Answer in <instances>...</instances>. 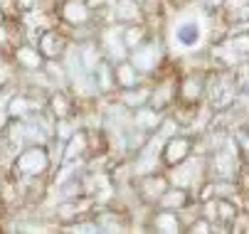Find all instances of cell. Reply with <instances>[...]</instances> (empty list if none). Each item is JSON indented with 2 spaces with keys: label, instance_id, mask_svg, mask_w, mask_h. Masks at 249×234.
<instances>
[{
  "label": "cell",
  "instance_id": "cell-1",
  "mask_svg": "<svg viewBox=\"0 0 249 234\" xmlns=\"http://www.w3.org/2000/svg\"><path fill=\"white\" fill-rule=\"evenodd\" d=\"M52 165V158H50V150L42 146V143H32L22 150H18V155L13 158V165H10V175L25 185L35 178H42Z\"/></svg>",
  "mask_w": 249,
  "mask_h": 234
},
{
  "label": "cell",
  "instance_id": "cell-2",
  "mask_svg": "<svg viewBox=\"0 0 249 234\" xmlns=\"http://www.w3.org/2000/svg\"><path fill=\"white\" fill-rule=\"evenodd\" d=\"M168 180L175 187H185V190H200L207 183V158L202 155H190L183 163L168 168Z\"/></svg>",
  "mask_w": 249,
  "mask_h": 234
},
{
  "label": "cell",
  "instance_id": "cell-3",
  "mask_svg": "<svg viewBox=\"0 0 249 234\" xmlns=\"http://www.w3.org/2000/svg\"><path fill=\"white\" fill-rule=\"evenodd\" d=\"M54 13L62 25L67 27H89L94 17V8L89 5V0H57Z\"/></svg>",
  "mask_w": 249,
  "mask_h": 234
},
{
  "label": "cell",
  "instance_id": "cell-4",
  "mask_svg": "<svg viewBox=\"0 0 249 234\" xmlns=\"http://www.w3.org/2000/svg\"><path fill=\"white\" fill-rule=\"evenodd\" d=\"M195 153V141L185 133H173L163 141V148H160V165L168 170L173 165L183 163L185 158H190Z\"/></svg>",
  "mask_w": 249,
  "mask_h": 234
},
{
  "label": "cell",
  "instance_id": "cell-5",
  "mask_svg": "<svg viewBox=\"0 0 249 234\" xmlns=\"http://www.w3.org/2000/svg\"><path fill=\"white\" fill-rule=\"evenodd\" d=\"M133 190H136V197L141 200L143 205H158V200L163 197V192L170 187V180L168 175H158L156 170L153 173H146L141 178H133Z\"/></svg>",
  "mask_w": 249,
  "mask_h": 234
},
{
  "label": "cell",
  "instance_id": "cell-6",
  "mask_svg": "<svg viewBox=\"0 0 249 234\" xmlns=\"http://www.w3.org/2000/svg\"><path fill=\"white\" fill-rule=\"evenodd\" d=\"M128 59L136 64V69L141 74H153L158 67L163 64V45H160V40H151L148 37L141 47L131 50Z\"/></svg>",
  "mask_w": 249,
  "mask_h": 234
},
{
  "label": "cell",
  "instance_id": "cell-7",
  "mask_svg": "<svg viewBox=\"0 0 249 234\" xmlns=\"http://www.w3.org/2000/svg\"><path fill=\"white\" fill-rule=\"evenodd\" d=\"M207 91V72H190L178 79V104H202Z\"/></svg>",
  "mask_w": 249,
  "mask_h": 234
},
{
  "label": "cell",
  "instance_id": "cell-8",
  "mask_svg": "<svg viewBox=\"0 0 249 234\" xmlns=\"http://www.w3.org/2000/svg\"><path fill=\"white\" fill-rule=\"evenodd\" d=\"M35 45H37V50L42 52V57L47 62H54V59L64 57V52L69 47V40H67V35H62L57 27H47V30H42L37 35V42Z\"/></svg>",
  "mask_w": 249,
  "mask_h": 234
},
{
  "label": "cell",
  "instance_id": "cell-9",
  "mask_svg": "<svg viewBox=\"0 0 249 234\" xmlns=\"http://www.w3.org/2000/svg\"><path fill=\"white\" fill-rule=\"evenodd\" d=\"M148 104L158 111H168L178 104V77H163L158 84H153L151 89V99Z\"/></svg>",
  "mask_w": 249,
  "mask_h": 234
},
{
  "label": "cell",
  "instance_id": "cell-10",
  "mask_svg": "<svg viewBox=\"0 0 249 234\" xmlns=\"http://www.w3.org/2000/svg\"><path fill=\"white\" fill-rule=\"evenodd\" d=\"M148 224H151L148 229H153V232H163V234L185 232V219L180 217V212H175V210H163V207H156V212L151 215Z\"/></svg>",
  "mask_w": 249,
  "mask_h": 234
},
{
  "label": "cell",
  "instance_id": "cell-11",
  "mask_svg": "<svg viewBox=\"0 0 249 234\" xmlns=\"http://www.w3.org/2000/svg\"><path fill=\"white\" fill-rule=\"evenodd\" d=\"M47 111L54 121H72L77 114V101L67 91H52L47 96Z\"/></svg>",
  "mask_w": 249,
  "mask_h": 234
},
{
  "label": "cell",
  "instance_id": "cell-12",
  "mask_svg": "<svg viewBox=\"0 0 249 234\" xmlns=\"http://www.w3.org/2000/svg\"><path fill=\"white\" fill-rule=\"evenodd\" d=\"M111 22L119 25H133V22H146L143 10L138 0H114L111 3Z\"/></svg>",
  "mask_w": 249,
  "mask_h": 234
},
{
  "label": "cell",
  "instance_id": "cell-13",
  "mask_svg": "<svg viewBox=\"0 0 249 234\" xmlns=\"http://www.w3.org/2000/svg\"><path fill=\"white\" fill-rule=\"evenodd\" d=\"M13 59L18 62V67H22V69H27V72H37L47 64V59L42 57L37 45H30V42H22L20 47H15Z\"/></svg>",
  "mask_w": 249,
  "mask_h": 234
},
{
  "label": "cell",
  "instance_id": "cell-14",
  "mask_svg": "<svg viewBox=\"0 0 249 234\" xmlns=\"http://www.w3.org/2000/svg\"><path fill=\"white\" fill-rule=\"evenodd\" d=\"M190 205H193V200H190V190L170 185V187L163 192V197L158 200V205H156V207H163V210H175V212H185Z\"/></svg>",
  "mask_w": 249,
  "mask_h": 234
},
{
  "label": "cell",
  "instance_id": "cell-15",
  "mask_svg": "<svg viewBox=\"0 0 249 234\" xmlns=\"http://www.w3.org/2000/svg\"><path fill=\"white\" fill-rule=\"evenodd\" d=\"M89 143H87V128L74 131L72 136L64 141V153H62V163H77L79 158H87Z\"/></svg>",
  "mask_w": 249,
  "mask_h": 234
},
{
  "label": "cell",
  "instance_id": "cell-16",
  "mask_svg": "<svg viewBox=\"0 0 249 234\" xmlns=\"http://www.w3.org/2000/svg\"><path fill=\"white\" fill-rule=\"evenodd\" d=\"M131 121H133V126L141 128V131L156 133V131L160 128V123H163V111L153 109L151 104H143V106H138V109L133 111Z\"/></svg>",
  "mask_w": 249,
  "mask_h": 234
},
{
  "label": "cell",
  "instance_id": "cell-17",
  "mask_svg": "<svg viewBox=\"0 0 249 234\" xmlns=\"http://www.w3.org/2000/svg\"><path fill=\"white\" fill-rule=\"evenodd\" d=\"M151 89H153V86H151V84H143V82H141L138 86H131V89H119V104H121L124 109L136 111L138 106L148 104Z\"/></svg>",
  "mask_w": 249,
  "mask_h": 234
},
{
  "label": "cell",
  "instance_id": "cell-18",
  "mask_svg": "<svg viewBox=\"0 0 249 234\" xmlns=\"http://www.w3.org/2000/svg\"><path fill=\"white\" fill-rule=\"evenodd\" d=\"M114 74H116V86L119 89H131V86H138L141 84V74L136 69V64L131 59H121V62H114Z\"/></svg>",
  "mask_w": 249,
  "mask_h": 234
},
{
  "label": "cell",
  "instance_id": "cell-19",
  "mask_svg": "<svg viewBox=\"0 0 249 234\" xmlns=\"http://www.w3.org/2000/svg\"><path fill=\"white\" fill-rule=\"evenodd\" d=\"M200 37H202V27L197 20H185L175 25V42H180L183 47H195Z\"/></svg>",
  "mask_w": 249,
  "mask_h": 234
},
{
  "label": "cell",
  "instance_id": "cell-20",
  "mask_svg": "<svg viewBox=\"0 0 249 234\" xmlns=\"http://www.w3.org/2000/svg\"><path fill=\"white\" fill-rule=\"evenodd\" d=\"M96 224H99V232H124L126 229V217L116 210H101L94 215Z\"/></svg>",
  "mask_w": 249,
  "mask_h": 234
},
{
  "label": "cell",
  "instance_id": "cell-21",
  "mask_svg": "<svg viewBox=\"0 0 249 234\" xmlns=\"http://www.w3.org/2000/svg\"><path fill=\"white\" fill-rule=\"evenodd\" d=\"M151 37V30L146 22H133V25H124V45L128 50H136L141 47L146 40Z\"/></svg>",
  "mask_w": 249,
  "mask_h": 234
},
{
  "label": "cell",
  "instance_id": "cell-22",
  "mask_svg": "<svg viewBox=\"0 0 249 234\" xmlns=\"http://www.w3.org/2000/svg\"><path fill=\"white\" fill-rule=\"evenodd\" d=\"M230 45H232V50L237 52L239 59H249V32H239L237 37L230 40Z\"/></svg>",
  "mask_w": 249,
  "mask_h": 234
},
{
  "label": "cell",
  "instance_id": "cell-23",
  "mask_svg": "<svg viewBox=\"0 0 249 234\" xmlns=\"http://www.w3.org/2000/svg\"><path fill=\"white\" fill-rule=\"evenodd\" d=\"M15 3V10L18 13H32L42 5V0H13Z\"/></svg>",
  "mask_w": 249,
  "mask_h": 234
},
{
  "label": "cell",
  "instance_id": "cell-24",
  "mask_svg": "<svg viewBox=\"0 0 249 234\" xmlns=\"http://www.w3.org/2000/svg\"><path fill=\"white\" fill-rule=\"evenodd\" d=\"M244 163H247V165H249V150H247V153H244Z\"/></svg>",
  "mask_w": 249,
  "mask_h": 234
},
{
  "label": "cell",
  "instance_id": "cell-25",
  "mask_svg": "<svg viewBox=\"0 0 249 234\" xmlns=\"http://www.w3.org/2000/svg\"><path fill=\"white\" fill-rule=\"evenodd\" d=\"M247 138H249V126H247Z\"/></svg>",
  "mask_w": 249,
  "mask_h": 234
},
{
  "label": "cell",
  "instance_id": "cell-26",
  "mask_svg": "<svg viewBox=\"0 0 249 234\" xmlns=\"http://www.w3.org/2000/svg\"><path fill=\"white\" fill-rule=\"evenodd\" d=\"M247 17H249V8H247Z\"/></svg>",
  "mask_w": 249,
  "mask_h": 234
}]
</instances>
